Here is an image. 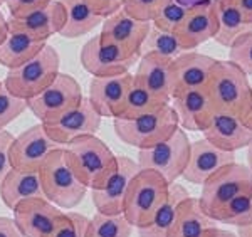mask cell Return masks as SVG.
I'll list each match as a JSON object with an SVG mask.
<instances>
[{"label": "cell", "instance_id": "1", "mask_svg": "<svg viewBox=\"0 0 252 237\" xmlns=\"http://www.w3.org/2000/svg\"><path fill=\"white\" fill-rule=\"evenodd\" d=\"M212 103L219 113L232 114L244 121L252 106V84L249 76L230 61L215 63L207 83Z\"/></svg>", "mask_w": 252, "mask_h": 237}, {"label": "cell", "instance_id": "2", "mask_svg": "<svg viewBox=\"0 0 252 237\" xmlns=\"http://www.w3.org/2000/svg\"><path fill=\"white\" fill-rule=\"evenodd\" d=\"M76 177L86 189H99L116 170L118 157L96 135L79 136L66 146Z\"/></svg>", "mask_w": 252, "mask_h": 237}, {"label": "cell", "instance_id": "3", "mask_svg": "<svg viewBox=\"0 0 252 237\" xmlns=\"http://www.w3.org/2000/svg\"><path fill=\"white\" fill-rule=\"evenodd\" d=\"M39 175L46 199L59 209H74L88 194V189L79 182L69 163L66 146H59L49 153Z\"/></svg>", "mask_w": 252, "mask_h": 237}, {"label": "cell", "instance_id": "4", "mask_svg": "<svg viewBox=\"0 0 252 237\" xmlns=\"http://www.w3.org/2000/svg\"><path fill=\"white\" fill-rule=\"evenodd\" d=\"M170 183L153 170H140L126 192L123 215L133 227L140 229L152 222L157 210L168 197Z\"/></svg>", "mask_w": 252, "mask_h": 237}, {"label": "cell", "instance_id": "5", "mask_svg": "<svg viewBox=\"0 0 252 237\" xmlns=\"http://www.w3.org/2000/svg\"><path fill=\"white\" fill-rule=\"evenodd\" d=\"M113 128L116 136L123 143L135 146L138 150H145L168 140L178 128V116L172 104H166L165 108L155 113L143 114L131 120L115 118Z\"/></svg>", "mask_w": 252, "mask_h": 237}, {"label": "cell", "instance_id": "6", "mask_svg": "<svg viewBox=\"0 0 252 237\" xmlns=\"http://www.w3.org/2000/svg\"><path fill=\"white\" fill-rule=\"evenodd\" d=\"M59 66L61 59L58 51L47 44L29 63L9 71L3 86L14 96L29 101L52 84V81L59 74Z\"/></svg>", "mask_w": 252, "mask_h": 237}, {"label": "cell", "instance_id": "7", "mask_svg": "<svg viewBox=\"0 0 252 237\" xmlns=\"http://www.w3.org/2000/svg\"><path fill=\"white\" fill-rule=\"evenodd\" d=\"M190 148L192 141L189 140L185 130L178 126L168 140L152 148L138 150V165L141 170H153L168 183H175L189 165Z\"/></svg>", "mask_w": 252, "mask_h": 237}, {"label": "cell", "instance_id": "8", "mask_svg": "<svg viewBox=\"0 0 252 237\" xmlns=\"http://www.w3.org/2000/svg\"><path fill=\"white\" fill-rule=\"evenodd\" d=\"M252 189V171L242 163H230L215 171L202 185V195L198 197L202 210L210 219L220 212L234 197Z\"/></svg>", "mask_w": 252, "mask_h": 237}, {"label": "cell", "instance_id": "9", "mask_svg": "<svg viewBox=\"0 0 252 237\" xmlns=\"http://www.w3.org/2000/svg\"><path fill=\"white\" fill-rule=\"evenodd\" d=\"M83 98V89L78 81L72 76L59 72L51 86L27 101V106L40 123H51L64 113L78 108Z\"/></svg>", "mask_w": 252, "mask_h": 237}, {"label": "cell", "instance_id": "10", "mask_svg": "<svg viewBox=\"0 0 252 237\" xmlns=\"http://www.w3.org/2000/svg\"><path fill=\"white\" fill-rule=\"evenodd\" d=\"M141 56H129L121 47L104 39L103 35H94L81 49V64L93 77H109L129 72Z\"/></svg>", "mask_w": 252, "mask_h": 237}, {"label": "cell", "instance_id": "11", "mask_svg": "<svg viewBox=\"0 0 252 237\" xmlns=\"http://www.w3.org/2000/svg\"><path fill=\"white\" fill-rule=\"evenodd\" d=\"M64 214L47 199H31L15 207L14 220L24 237H54Z\"/></svg>", "mask_w": 252, "mask_h": 237}, {"label": "cell", "instance_id": "12", "mask_svg": "<svg viewBox=\"0 0 252 237\" xmlns=\"http://www.w3.org/2000/svg\"><path fill=\"white\" fill-rule=\"evenodd\" d=\"M101 120L103 118L91 104L89 98H83L78 108L64 113L56 121L42 125L51 140H54L61 146H67L69 143L79 136L96 135L101 126Z\"/></svg>", "mask_w": 252, "mask_h": 237}, {"label": "cell", "instance_id": "13", "mask_svg": "<svg viewBox=\"0 0 252 237\" xmlns=\"http://www.w3.org/2000/svg\"><path fill=\"white\" fill-rule=\"evenodd\" d=\"M138 162L128 157H118L116 170L109 175V178L99 189L91 190V199L96 210L106 215L123 214V205L126 199V192L131 183L133 177L140 171Z\"/></svg>", "mask_w": 252, "mask_h": 237}, {"label": "cell", "instance_id": "14", "mask_svg": "<svg viewBox=\"0 0 252 237\" xmlns=\"http://www.w3.org/2000/svg\"><path fill=\"white\" fill-rule=\"evenodd\" d=\"M54 140L49 138L44 125H35L19 135L12 143L10 162L12 169L24 171H39L52 150L59 148Z\"/></svg>", "mask_w": 252, "mask_h": 237}, {"label": "cell", "instance_id": "15", "mask_svg": "<svg viewBox=\"0 0 252 237\" xmlns=\"http://www.w3.org/2000/svg\"><path fill=\"white\" fill-rule=\"evenodd\" d=\"M217 29V0H202L190 7L182 26L175 31V35L189 52L205 44L209 39H214Z\"/></svg>", "mask_w": 252, "mask_h": 237}, {"label": "cell", "instance_id": "16", "mask_svg": "<svg viewBox=\"0 0 252 237\" xmlns=\"http://www.w3.org/2000/svg\"><path fill=\"white\" fill-rule=\"evenodd\" d=\"M133 84V74L93 77L89 84V101L101 118H118L121 114L128 91Z\"/></svg>", "mask_w": 252, "mask_h": 237}, {"label": "cell", "instance_id": "17", "mask_svg": "<svg viewBox=\"0 0 252 237\" xmlns=\"http://www.w3.org/2000/svg\"><path fill=\"white\" fill-rule=\"evenodd\" d=\"M170 104L178 116V126L189 132H204L217 113L207 88L180 93L172 98Z\"/></svg>", "mask_w": 252, "mask_h": 237}, {"label": "cell", "instance_id": "18", "mask_svg": "<svg viewBox=\"0 0 252 237\" xmlns=\"http://www.w3.org/2000/svg\"><path fill=\"white\" fill-rule=\"evenodd\" d=\"M234 162V152H223V150L214 146L210 141H207L205 138H202V140L192 141L189 165H187L182 177L193 185H204L215 171Z\"/></svg>", "mask_w": 252, "mask_h": 237}, {"label": "cell", "instance_id": "19", "mask_svg": "<svg viewBox=\"0 0 252 237\" xmlns=\"http://www.w3.org/2000/svg\"><path fill=\"white\" fill-rule=\"evenodd\" d=\"M150 29H152V22L133 19L121 9L111 17L104 19L101 35L116 44L118 47H121L126 54L141 56V46H143Z\"/></svg>", "mask_w": 252, "mask_h": 237}, {"label": "cell", "instance_id": "20", "mask_svg": "<svg viewBox=\"0 0 252 237\" xmlns=\"http://www.w3.org/2000/svg\"><path fill=\"white\" fill-rule=\"evenodd\" d=\"M217 59L200 52L189 51L173 59V91L172 98L192 89L207 88L210 72Z\"/></svg>", "mask_w": 252, "mask_h": 237}, {"label": "cell", "instance_id": "21", "mask_svg": "<svg viewBox=\"0 0 252 237\" xmlns=\"http://www.w3.org/2000/svg\"><path fill=\"white\" fill-rule=\"evenodd\" d=\"M135 81L163 101H172L173 59L158 54H143L138 61Z\"/></svg>", "mask_w": 252, "mask_h": 237}, {"label": "cell", "instance_id": "22", "mask_svg": "<svg viewBox=\"0 0 252 237\" xmlns=\"http://www.w3.org/2000/svg\"><path fill=\"white\" fill-rule=\"evenodd\" d=\"M204 138L223 152H237L247 148L252 141V130L241 118L227 113H215L210 125L204 130Z\"/></svg>", "mask_w": 252, "mask_h": 237}, {"label": "cell", "instance_id": "23", "mask_svg": "<svg viewBox=\"0 0 252 237\" xmlns=\"http://www.w3.org/2000/svg\"><path fill=\"white\" fill-rule=\"evenodd\" d=\"M66 24V10L61 0H51L46 7L32 12L26 17L9 20V29H17L34 39L46 40L54 34H59Z\"/></svg>", "mask_w": 252, "mask_h": 237}, {"label": "cell", "instance_id": "24", "mask_svg": "<svg viewBox=\"0 0 252 237\" xmlns=\"http://www.w3.org/2000/svg\"><path fill=\"white\" fill-rule=\"evenodd\" d=\"M0 197L10 210H14L24 200L46 199L39 171H24L12 169L3 183L0 185Z\"/></svg>", "mask_w": 252, "mask_h": 237}, {"label": "cell", "instance_id": "25", "mask_svg": "<svg viewBox=\"0 0 252 237\" xmlns=\"http://www.w3.org/2000/svg\"><path fill=\"white\" fill-rule=\"evenodd\" d=\"M47 46L46 40L34 39L17 29H9V34L0 44V64L9 71L17 69L22 64L29 63Z\"/></svg>", "mask_w": 252, "mask_h": 237}, {"label": "cell", "instance_id": "26", "mask_svg": "<svg viewBox=\"0 0 252 237\" xmlns=\"http://www.w3.org/2000/svg\"><path fill=\"white\" fill-rule=\"evenodd\" d=\"M190 192L185 189L180 183H170L168 189V197L163 202V205L157 210L155 217L152 219V222L145 227L138 229L140 237H168V232L172 231L175 219H177L178 207L184 200L190 199Z\"/></svg>", "mask_w": 252, "mask_h": 237}, {"label": "cell", "instance_id": "27", "mask_svg": "<svg viewBox=\"0 0 252 237\" xmlns=\"http://www.w3.org/2000/svg\"><path fill=\"white\" fill-rule=\"evenodd\" d=\"M217 222L202 210L197 197L184 200L178 207L177 219L168 232V237H200L204 231L215 227Z\"/></svg>", "mask_w": 252, "mask_h": 237}, {"label": "cell", "instance_id": "28", "mask_svg": "<svg viewBox=\"0 0 252 237\" xmlns=\"http://www.w3.org/2000/svg\"><path fill=\"white\" fill-rule=\"evenodd\" d=\"M61 3L66 10V24L59 34L66 39L83 37L104 22V19L88 5L86 0H61Z\"/></svg>", "mask_w": 252, "mask_h": 237}, {"label": "cell", "instance_id": "29", "mask_svg": "<svg viewBox=\"0 0 252 237\" xmlns=\"http://www.w3.org/2000/svg\"><path fill=\"white\" fill-rule=\"evenodd\" d=\"M217 19L219 29L215 34V42L223 47H230L234 40L242 34L252 31V26L247 24L229 0H217Z\"/></svg>", "mask_w": 252, "mask_h": 237}, {"label": "cell", "instance_id": "30", "mask_svg": "<svg viewBox=\"0 0 252 237\" xmlns=\"http://www.w3.org/2000/svg\"><path fill=\"white\" fill-rule=\"evenodd\" d=\"M166 104H170L168 101H163L160 98H157L155 95H152L148 89H145L141 84H138L135 81V76H133V84L128 91V96H126L121 114L118 118H121V120H131V118L155 113L158 109L165 108Z\"/></svg>", "mask_w": 252, "mask_h": 237}, {"label": "cell", "instance_id": "31", "mask_svg": "<svg viewBox=\"0 0 252 237\" xmlns=\"http://www.w3.org/2000/svg\"><path fill=\"white\" fill-rule=\"evenodd\" d=\"M133 226L126 220L123 214L106 215L96 212L89 219L86 237H131Z\"/></svg>", "mask_w": 252, "mask_h": 237}, {"label": "cell", "instance_id": "32", "mask_svg": "<svg viewBox=\"0 0 252 237\" xmlns=\"http://www.w3.org/2000/svg\"><path fill=\"white\" fill-rule=\"evenodd\" d=\"M215 222L229 224L234 227L252 226V189L234 197L223 209L215 215Z\"/></svg>", "mask_w": 252, "mask_h": 237}, {"label": "cell", "instance_id": "33", "mask_svg": "<svg viewBox=\"0 0 252 237\" xmlns=\"http://www.w3.org/2000/svg\"><path fill=\"white\" fill-rule=\"evenodd\" d=\"M187 52L180 40L173 32H165L160 29L153 27L150 29L148 35H146L143 46H141V56L143 54H158L161 57H168V59H175L180 54Z\"/></svg>", "mask_w": 252, "mask_h": 237}, {"label": "cell", "instance_id": "34", "mask_svg": "<svg viewBox=\"0 0 252 237\" xmlns=\"http://www.w3.org/2000/svg\"><path fill=\"white\" fill-rule=\"evenodd\" d=\"M192 5L193 3H184L182 0H170L163 9L160 10V14L155 17L152 26L160 29V31L173 32L175 34V31L182 26V22L185 20Z\"/></svg>", "mask_w": 252, "mask_h": 237}, {"label": "cell", "instance_id": "35", "mask_svg": "<svg viewBox=\"0 0 252 237\" xmlns=\"http://www.w3.org/2000/svg\"><path fill=\"white\" fill-rule=\"evenodd\" d=\"M27 108H29L27 101L14 96L0 81V132L5 130L14 120H17Z\"/></svg>", "mask_w": 252, "mask_h": 237}, {"label": "cell", "instance_id": "36", "mask_svg": "<svg viewBox=\"0 0 252 237\" xmlns=\"http://www.w3.org/2000/svg\"><path fill=\"white\" fill-rule=\"evenodd\" d=\"M229 61L241 68L247 76H252V31L234 40L229 47Z\"/></svg>", "mask_w": 252, "mask_h": 237}, {"label": "cell", "instance_id": "37", "mask_svg": "<svg viewBox=\"0 0 252 237\" xmlns=\"http://www.w3.org/2000/svg\"><path fill=\"white\" fill-rule=\"evenodd\" d=\"M170 0H125L123 10L133 19L143 20V22H153L160 10Z\"/></svg>", "mask_w": 252, "mask_h": 237}, {"label": "cell", "instance_id": "38", "mask_svg": "<svg viewBox=\"0 0 252 237\" xmlns=\"http://www.w3.org/2000/svg\"><path fill=\"white\" fill-rule=\"evenodd\" d=\"M89 219L84 217L83 214L69 210L64 214V220L56 231L54 237H86Z\"/></svg>", "mask_w": 252, "mask_h": 237}, {"label": "cell", "instance_id": "39", "mask_svg": "<svg viewBox=\"0 0 252 237\" xmlns=\"http://www.w3.org/2000/svg\"><path fill=\"white\" fill-rule=\"evenodd\" d=\"M15 138L12 136L9 132L2 130L0 132V185L5 180V177L12 170V162H10V148Z\"/></svg>", "mask_w": 252, "mask_h": 237}, {"label": "cell", "instance_id": "40", "mask_svg": "<svg viewBox=\"0 0 252 237\" xmlns=\"http://www.w3.org/2000/svg\"><path fill=\"white\" fill-rule=\"evenodd\" d=\"M49 2L51 0H7V7H9L12 17L20 19L46 7Z\"/></svg>", "mask_w": 252, "mask_h": 237}, {"label": "cell", "instance_id": "41", "mask_svg": "<svg viewBox=\"0 0 252 237\" xmlns=\"http://www.w3.org/2000/svg\"><path fill=\"white\" fill-rule=\"evenodd\" d=\"M123 2L125 0H86L88 5L103 19L111 17L113 14L123 9Z\"/></svg>", "mask_w": 252, "mask_h": 237}, {"label": "cell", "instance_id": "42", "mask_svg": "<svg viewBox=\"0 0 252 237\" xmlns=\"http://www.w3.org/2000/svg\"><path fill=\"white\" fill-rule=\"evenodd\" d=\"M0 237H24L14 219L0 217Z\"/></svg>", "mask_w": 252, "mask_h": 237}, {"label": "cell", "instance_id": "43", "mask_svg": "<svg viewBox=\"0 0 252 237\" xmlns=\"http://www.w3.org/2000/svg\"><path fill=\"white\" fill-rule=\"evenodd\" d=\"M229 2L241 12L244 20L252 26V0H229Z\"/></svg>", "mask_w": 252, "mask_h": 237}, {"label": "cell", "instance_id": "44", "mask_svg": "<svg viewBox=\"0 0 252 237\" xmlns=\"http://www.w3.org/2000/svg\"><path fill=\"white\" fill-rule=\"evenodd\" d=\"M200 237H237V234H234V232L230 231H225V229H219L217 226L215 227H210L204 231V234Z\"/></svg>", "mask_w": 252, "mask_h": 237}, {"label": "cell", "instance_id": "45", "mask_svg": "<svg viewBox=\"0 0 252 237\" xmlns=\"http://www.w3.org/2000/svg\"><path fill=\"white\" fill-rule=\"evenodd\" d=\"M7 34H9V22H7L5 17H3V14L0 12V44L3 42V39L7 37Z\"/></svg>", "mask_w": 252, "mask_h": 237}, {"label": "cell", "instance_id": "46", "mask_svg": "<svg viewBox=\"0 0 252 237\" xmlns=\"http://www.w3.org/2000/svg\"><path fill=\"white\" fill-rule=\"evenodd\" d=\"M237 237H252V226H247V227H239V231H237Z\"/></svg>", "mask_w": 252, "mask_h": 237}, {"label": "cell", "instance_id": "47", "mask_svg": "<svg viewBox=\"0 0 252 237\" xmlns=\"http://www.w3.org/2000/svg\"><path fill=\"white\" fill-rule=\"evenodd\" d=\"M247 167H249L252 171V141L249 143V146H247Z\"/></svg>", "mask_w": 252, "mask_h": 237}, {"label": "cell", "instance_id": "48", "mask_svg": "<svg viewBox=\"0 0 252 237\" xmlns=\"http://www.w3.org/2000/svg\"><path fill=\"white\" fill-rule=\"evenodd\" d=\"M244 123H246L252 130V106H251V111H249V114H247V118L244 120Z\"/></svg>", "mask_w": 252, "mask_h": 237}, {"label": "cell", "instance_id": "49", "mask_svg": "<svg viewBox=\"0 0 252 237\" xmlns=\"http://www.w3.org/2000/svg\"><path fill=\"white\" fill-rule=\"evenodd\" d=\"M2 3H7V0H0V7H2Z\"/></svg>", "mask_w": 252, "mask_h": 237}]
</instances>
